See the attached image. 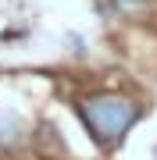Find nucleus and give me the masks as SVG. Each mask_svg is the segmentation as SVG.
<instances>
[{"label":"nucleus","instance_id":"obj_1","mask_svg":"<svg viewBox=\"0 0 157 160\" xmlns=\"http://www.w3.org/2000/svg\"><path fill=\"white\" fill-rule=\"evenodd\" d=\"M79 118L89 128V135L97 139V146L114 149L122 146L125 132L139 118V107H136V100L122 96V92H93L79 103Z\"/></svg>","mask_w":157,"mask_h":160}]
</instances>
